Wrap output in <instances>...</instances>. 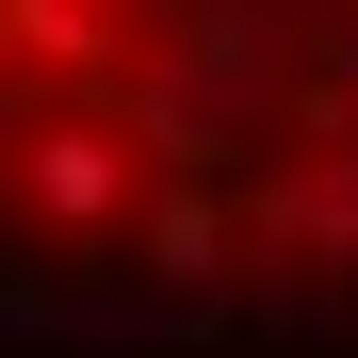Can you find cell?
<instances>
[{"instance_id": "cell-5", "label": "cell", "mask_w": 358, "mask_h": 358, "mask_svg": "<svg viewBox=\"0 0 358 358\" xmlns=\"http://www.w3.org/2000/svg\"><path fill=\"white\" fill-rule=\"evenodd\" d=\"M114 0H0V82H49V98H98L114 82Z\"/></svg>"}, {"instance_id": "cell-4", "label": "cell", "mask_w": 358, "mask_h": 358, "mask_svg": "<svg viewBox=\"0 0 358 358\" xmlns=\"http://www.w3.org/2000/svg\"><path fill=\"white\" fill-rule=\"evenodd\" d=\"M147 277H163V310L179 326H212L228 310V196L196 163H163V196H147Z\"/></svg>"}, {"instance_id": "cell-2", "label": "cell", "mask_w": 358, "mask_h": 358, "mask_svg": "<svg viewBox=\"0 0 358 358\" xmlns=\"http://www.w3.org/2000/svg\"><path fill=\"white\" fill-rule=\"evenodd\" d=\"M147 196V163H131V131H114V114H17V131H0V212H33V228H66V245H98L114 212Z\"/></svg>"}, {"instance_id": "cell-1", "label": "cell", "mask_w": 358, "mask_h": 358, "mask_svg": "<svg viewBox=\"0 0 358 358\" xmlns=\"http://www.w3.org/2000/svg\"><path fill=\"white\" fill-rule=\"evenodd\" d=\"M293 49H310V33H293L277 0H163V17L114 49L131 147H147V163H196V179H228V147L293 114Z\"/></svg>"}, {"instance_id": "cell-3", "label": "cell", "mask_w": 358, "mask_h": 358, "mask_svg": "<svg viewBox=\"0 0 358 358\" xmlns=\"http://www.w3.org/2000/svg\"><path fill=\"white\" fill-rule=\"evenodd\" d=\"M228 228H245V245H293V261H342V277H358V131H326L293 179H245V196H228Z\"/></svg>"}, {"instance_id": "cell-6", "label": "cell", "mask_w": 358, "mask_h": 358, "mask_svg": "<svg viewBox=\"0 0 358 358\" xmlns=\"http://www.w3.org/2000/svg\"><path fill=\"white\" fill-rule=\"evenodd\" d=\"M114 17H163V0H114Z\"/></svg>"}]
</instances>
